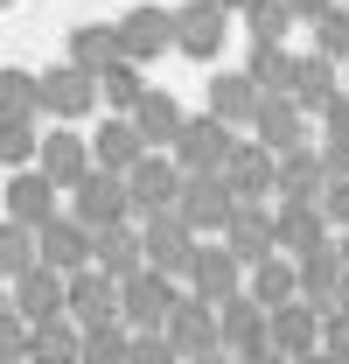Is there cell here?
I'll return each instance as SVG.
<instances>
[{"instance_id": "6da1fadb", "label": "cell", "mask_w": 349, "mask_h": 364, "mask_svg": "<svg viewBox=\"0 0 349 364\" xmlns=\"http://www.w3.org/2000/svg\"><path fill=\"white\" fill-rule=\"evenodd\" d=\"M174 301H182V280H168V273H133V280H119V322H126L133 336H161L174 316Z\"/></svg>"}, {"instance_id": "7a4b0ae2", "label": "cell", "mask_w": 349, "mask_h": 364, "mask_svg": "<svg viewBox=\"0 0 349 364\" xmlns=\"http://www.w3.org/2000/svg\"><path fill=\"white\" fill-rule=\"evenodd\" d=\"M70 218L98 238V231H119L133 225V203H126V176H105V168H91L77 189H70Z\"/></svg>"}, {"instance_id": "3957f363", "label": "cell", "mask_w": 349, "mask_h": 364, "mask_svg": "<svg viewBox=\"0 0 349 364\" xmlns=\"http://www.w3.org/2000/svg\"><path fill=\"white\" fill-rule=\"evenodd\" d=\"M140 245H147V267H154V273L189 280V267H196V231L182 225V210H154V218H140Z\"/></svg>"}, {"instance_id": "277c9868", "label": "cell", "mask_w": 349, "mask_h": 364, "mask_svg": "<svg viewBox=\"0 0 349 364\" xmlns=\"http://www.w3.org/2000/svg\"><path fill=\"white\" fill-rule=\"evenodd\" d=\"M231 154H238V134H231L223 119H210V112L189 119L182 140H174V168H182V176H223Z\"/></svg>"}, {"instance_id": "5b68a950", "label": "cell", "mask_w": 349, "mask_h": 364, "mask_svg": "<svg viewBox=\"0 0 349 364\" xmlns=\"http://www.w3.org/2000/svg\"><path fill=\"white\" fill-rule=\"evenodd\" d=\"M174 196H182V168H174V154H140L126 176V203L133 218H154V210H174Z\"/></svg>"}, {"instance_id": "8992f818", "label": "cell", "mask_w": 349, "mask_h": 364, "mask_svg": "<svg viewBox=\"0 0 349 364\" xmlns=\"http://www.w3.org/2000/svg\"><path fill=\"white\" fill-rule=\"evenodd\" d=\"M35 91H43V112L49 119H84L91 105H98V77L77 70V63H56V70H35Z\"/></svg>"}, {"instance_id": "52a82bcc", "label": "cell", "mask_w": 349, "mask_h": 364, "mask_svg": "<svg viewBox=\"0 0 349 364\" xmlns=\"http://www.w3.org/2000/svg\"><path fill=\"white\" fill-rule=\"evenodd\" d=\"M161 336L174 343V358H182V364L217 358V350H223V343H217V309H210V301H196V294H182V301H174V316H168Z\"/></svg>"}, {"instance_id": "ba28073f", "label": "cell", "mask_w": 349, "mask_h": 364, "mask_svg": "<svg viewBox=\"0 0 349 364\" xmlns=\"http://www.w3.org/2000/svg\"><path fill=\"white\" fill-rule=\"evenodd\" d=\"M7 309L28 322V329H35V322H56V316H70V280L35 267V273H21V280L7 287Z\"/></svg>"}, {"instance_id": "9c48e42d", "label": "cell", "mask_w": 349, "mask_h": 364, "mask_svg": "<svg viewBox=\"0 0 349 364\" xmlns=\"http://www.w3.org/2000/svg\"><path fill=\"white\" fill-rule=\"evenodd\" d=\"M223 252L245 273L265 267V259H279V245H272V210H265V203H238L231 225H223Z\"/></svg>"}, {"instance_id": "30bf717a", "label": "cell", "mask_w": 349, "mask_h": 364, "mask_svg": "<svg viewBox=\"0 0 349 364\" xmlns=\"http://www.w3.org/2000/svg\"><path fill=\"white\" fill-rule=\"evenodd\" d=\"M174 210H182V225L203 238V231H223V225H231L238 196L223 189V176H182V196H174Z\"/></svg>"}, {"instance_id": "8fae6325", "label": "cell", "mask_w": 349, "mask_h": 364, "mask_svg": "<svg viewBox=\"0 0 349 364\" xmlns=\"http://www.w3.org/2000/svg\"><path fill=\"white\" fill-rule=\"evenodd\" d=\"M112 28H119V56L140 63V70L174 49V14H161V7H133V14H119Z\"/></svg>"}, {"instance_id": "7c38bea8", "label": "cell", "mask_w": 349, "mask_h": 364, "mask_svg": "<svg viewBox=\"0 0 349 364\" xmlns=\"http://www.w3.org/2000/svg\"><path fill=\"white\" fill-rule=\"evenodd\" d=\"M252 140H259L265 154H294V147H307V112L287 91H265L259 112H252Z\"/></svg>"}, {"instance_id": "4fadbf2b", "label": "cell", "mask_w": 349, "mask_h": 364, "mask_svg": "<svg viewBox=\"0 0 349 364\" xmlns=\"http://www.w3.org/2000/svg\"><path fill=\"white\" fill-rule=\"evenodd\" d=\"M265 329H272V316H265L252 294H238V301H223L217 309V343H223V358H259V350H272L265 343Z\"/></svg>"}, {"instance_id": "5bb4252c", "label": "cell", "mask_w": 349, "mask_h": 364, "mask_svg": "<svg viewBox=\"0 0 349 364\" xmlns=\"http://www.w3.org/2000/svg\"><path fill=\"white\" fill-rule=\"evenodd\" d=\"M35 252H43V267H49V273H63V280H70V273H84V267H91L98 238H91V231L77 225L70 210H63V218H49V225L35 231Z\"/></svg>"}, {"instance_id": "9a60e30c", "label": "cell", "mask_w": 349, "mask_h": 364, "mask_svg": "<svg viewBox=\"0 0 349 364\" xmlns=\"http://www.w3.org/2000/svg\"><path fill=\"white\" fill-rule=\"evenodd\" d=\"M272 245H279V259H294V267H301L307 252L336 245V231H328L321 210H307V203H279V210H272Z\"/></svg>"}, {"instance_id": "2e32d148", "label": "cell", "mask_w": 349, "mask_h": 364, "mask_svg": "<svg viewBox=\"0 0 349 364\" xmlns=\"http://www.w3.org/2000/svg\"><path fill=\"white\" fill-rule=\"evenodd\" d=\"M63 189L43 176V168H21V176L7 182V225H21V231H43L49 218H63V203H56Z\"/></svg>"}, {"instance_id": "e0dca14e", "label": "cell", "mask_w": 349, "mask_h": 364, "mask_svg": "<svg viewBox=\"0 0 349 364\" xmlns=\"http://www.w3.org/2000/svg\"><path fill=\"white\" fill-rule=\"evenodd\" d=\"M272 182H279V154H265L259 140H238V154L223 161V189H231L238 203H265Z\"/></svg>"}, {"instance_id": "ac0fdd59", "label": "cell", "mask_w": 349, "mask_h": 364, "mask_svg": "<svg viewBox=\"0 0 349 364\" xmlns=\"http://www.w3.org/2000/svg\"><path fill=\"white\" fill-rule=\"evenodd\" d=\"M189 294H196V301H210V309H223V301H238V294H245V267H238L223 245H196Z\"/></svg>"}, {"instance_id": "d6986e66", "label": "cell", "mask_w": 349, "mask_h": 364, "mask_svg": "<svg viewBox=\"0 0 349 364\" xmlns=\"http://www.w3.org/2000/svg\"><path fill=\"white\" fill-rule=\"evenodd\" d=\"M223 36H231V14H223L217 0H189V7L174 14V49H182V56H203V63H210L223 49Z\"/></svg>"}, {"instance_id": "ffe728a7", "label": "cell", "mask_w": 349, "mask_h": 364, "mask_svg": "<svg viewBox=\"0 0 349 364\" xmlns=\"http://www.w3.org/2000/svg\"><path fill=\"white\" fill-rule=\"evenodd\" d=\"M265 343H272L287 364L314 358V350H321V316H314L307 301H287V309H272V329H265Z\"/></svg>"}, {"instance_id": "44dd1931", "label": "cell", "mask_w": 349, "mask_h": 364, "mask_svg": "<svg viewBox=\"0 0 349 364\" xmlns=\"http://www.w3.org/2000/svg\"><path fill=\"white\" fill-rule=\"evenodd\" d=\"M70 322H77V329H105V322H119V280H105L98 267L70 273Z\"/></svg>"}, {"instance_id": "7402d4cb", "label": "cell", "mask_w": 349, "mask_h": 364, "mask_svg": "<svg viewBox=\"0 0 349 364\" xmlns=\"http://www.w3.org/2000/svg\"><path fill=\"white\" fill-rule=\"evenodd\" d=\"M265 91L245 77V70H217L210 77V119H223L231 134H252V112H259Z\"/></svg>"}, {"instance_id": "603a6c76", "label": "cell", "mask_w": 349, "mask_h": 364, "mask_svg": "<svg viewBox=\"0 0 349 364\" xmlns=\"http://www.w3.org/2000/svg\"><path fill=\"white\" fill-rule=\"evenodd\" d=\"M35 168H43L56 189H77V182L91 176V140H84V134H70V127H63V134H43Z\"/></svg>"}, {"instance_id": "cb8c5ba5", "label": "cell", "mask_w": 349, "mask_h": 364, "mask_svg": "<svg viewBox=\"0 0 349 364\" xmlns=\"http://www.w3.org/2000/svg\"><path fill=\"white\" fill-rule=\"evenodd\" d=\"M321 189H328V176H321V154H314V147L279 154V182H272L279 203H307V210H321Z\"/></svg>"}, {"instance_id": "d4e9b609", "label": "cell", "mask_w": 349, "mask_h": 364, "mask_svg": "<svg viewBox=\"0 0 349 364\" xmlns=\"http://www.w3.org/2000/svg\"><path fill=\"white\" fill-rule=\"evenodd\" d=\"M182 127H189V119H182V105H174L168 91H147V98L133 105V134L147 140V154H161V147L174 154V140H182Z\"/></svg>"}, {"instance_id": "484cf974", "label": "cell", "mask_w": 349, "mask_h": 364, "mask_svg": "<svg viewBox=\"0 0 349 364\" xmlns=\"http://www.w3.org/2000/svg\"><path fill=\"white\" fill-rule=\"evenodd\" d=\"M140 154H147V140L133 134V119H119V112L91 134V168H105V176H133Z\"/></svg>"}, {"instance_id": "4316f807", "label": "cell", "mask_w": 349, "mask_h": 364, "mask_svg": "<svg viewBox=\"0 0 349 364\" xmlns=\"http://www.w3.org/2000/svg\"><path fill=\"white\" fill-rule=\"evenodd\" d=\"M91 267L105 273V280H133V273H147V245H140V225L98 231V252H91Z\"/></svg>"}, {"instance_id": "83f0119b", "label": "cell", "mask_w": 349, "mask_h": 364, "mask_svg": "<svg viewBox=\"0 0 349 364\" xmlns=\"http://www.w3.org/2000/svg\"><path fill=\"white\" fill-rule=\"evenodd\" d=\"M294 273H301V301L314 309V316H328V309H336V287H343V252L321 245V252H307Z\"/></svg>"}, {"instance_id": "f1b7e54d", "label": "cell", "mask_w": 349, "mask_h": 364, "mask_svg": "<svg viewBox=\"0 0 349 364\" xmlns=\"http://www.w3.org/2000/svg\"><path fill=\"white\" fill-rule=\"evenodd\" d=\"M336 91H343V70H336L328 56H314V49H307L301 63H294V91H287V98H294L307 119H314V112H321V105H328Z\"/></svg>"}, {"instance_id": "f546056e", "label": "cell", "mask_w": 349, "mask_h": 364, "mask_svg": "<svg viewBox=\"0 0 349 364\" xmlns=\"http://www.w3.org/2000/svg\"><path fill=\"white\" fill-rule=\"evenodd\" d=\"M245 294L259 301L265 316L287 309V301H301V273H294V259H265V267H252V273H245Z\"/></svg>"}, {"instance_id": "4dcf8cb0", "label": "cell", "mask_w": 349, "mask_h": 364, "mask_svg": "<svg viewBox=\"0 0 349 364\" xmlns=\"http://www.w3.org/2000/svg\"><path fill=\"white\" fill-rule=\"evenodd\" d=\"M63 63H77V70H91V77H105V70L119 63V28H112V21L70 28V56H63Z\"/></svg>"}, {"instance_id": "1f68e13d", "label": "cell", "mask_w": 349, "mask_h": 364, "mask_svg": "<svg viewBox=\"0 0 349 364\" xmlns=\"http://www.w3.org/2000/svg\"><path fill=\"white\" fill-rule=\"evenodd\" d=\"M77 350H84V329H77L70 316L28 329V364H77Z\"/></svg>"}, {"instance_id": "d6a6232c", "label": "cell", "mask_w": 349, "mask_h": 364, "mask_svg": "<svg viewBox=\"0 0 349 364\" xmlns=\"http://www.w3.org/2000/svg\"><path fill=\"white\" fill-rule=\"evenodd\" d=\"M294 63H301V56H294L287 43H259L252 63H245V77H252L259 91H294Z\"/></svg>"}, {"instance_id": "836d02e7", "label": "cell", "mask_w": 349, "mask_h": 364, "mask_svg": "<svg viewBox=\"0 0 349 364\" xmlns=\"http://www.w3.org/2000/svg\"><path fill=\"white\" fill-rule=\"evenodd\" d=\"M147 91H154V85L140 77V63H126V56H119V63H112V70L98 77V98H105V105H112L119 119H133V105H140Z\"/></svg>"}, {"instance_id": "e575fe53", "label": "cell", "mask_w": 349, "mask_h": 364, "mask_svg": "<svg viewBox=\"0 0 349 364\" xmlns=\"http://www.w3.org/2000/svg\"><path fill=\"white\" fill-rule=\"evenodd\" d=\"M35 112H43L35 70H0V127H14V119H35Z\"/></svg>"}, {"instance_id": "d590c367", "label": "cell", "mask_w": 349, "mask_h": 364, "mask_svg": "<svg viewBox=\"0 0 349 364\" xmlns=\"http://www.w3.org/2000/svg\"><path fill=\"white\" fill-rule=\"evenodd\" d=\"M43 267V252H35V231H21V225H0V280L14 287L21 273H35Z\"/></svg>"}, {"instance_id": "8d00e7d4", "label": "cell", "mask_w": 349, "mask_h": 364, "mask_svg": "<svg viewBox=\"0 0 349 364\" xmlns=\"http://www.w3.org/2000/svg\"><path fill=\"white\" fill-rule=\"evenodd\" d=\"M126 350H133V329L126 322H105V329H84L77 364H126Z\"/></svg>"}, {"instance_id": "74e56055", "label": "cell", "mask_w": 349, "mask_h": 364, "mask_svg": "<svg viewBox=\"0 0 349 364\" xmlns=\"http://www.w3.org/2000/svg\"><path fill=\"white\" fill-rule=\"evenodd\" d=\"M314 56H328L336 70L349 63V7H328V14L314 21Z\"/></svg>"}, {"instance_id": "f35d334b", "label": "cell", "mask_w": 349, "mask_h": 364, "mask_svg": "<svg viewBox=\"0 0 349 364\" xmlns=\"http://www.w3.org/2000/svg\"><path fill=\"white\" fill-rule=\"evenodd\" d=\"M238 21L252 28V43H279V36L294 28V14H287V0H252V7H245Z\"/></svg>"}, {"instance_id": "ab89813d", "label": "cell", "mask_w": 349, "mask_h": 364, "mask_svg": "<svg viewBox=\"0 0 349 364\" xmlns=\"http://www.w3.org/2000/svg\"><path fill=\"white\" fill-rule=\"evenodd\" d=\"M35 154H43V134H35V119H14V127H0V161H7L14 176H21Z\"/></svg>"}, {"instance_id": "60d3db41", "label": "cell", "mask_w": 349, "mask_h": 364, "mask_svg": "<svg viewBox=\"0 0 349 364\" xmlns=\"http://www.w3.org/2000/svg\"><path fill=\"white\" fill-rule=\"evenodd\" d=\"M0 364H28V322L0 309Z\"/></svg>"}, {"instance_id": "b9f144b4", "label": "cell", "mask_w": 349, "mask_h": 364, "mask_svg": "<svg viewBox=\"0 0 349 364\" xmlns=\"http://www.w3.org/2000/svg\"><path fill=\"white\" fill-rule=\"evenodd\" d=\"M321 358L349 364V316H321Z\"/></svg>"}, {"instance_id": "7bdbcfd3", "label": "cell", "mask_w": 349, "mask_h": 364, "mask_svg": "<svg viewBox=\"0 0 349 364\" xmlns=\"http://www.w3.org/2000/svg\"><path fill=\"white\" fill-rule=\"evenodd\" d=\"M126 364H182V358H174V343H168V336H133Z\"/></svg>"}, {"instance_id": "ee69618b", "label": "cell", "mask_w": 349, "mask_h": 364, "mask_svg": "<svg viewBox=\"0 0 349 364\" xmlns=\"http://www.w3.org/2000/svg\"><path fill=\"white\" fill-rule=\"evenodd\" d=\"M321 218H328V231H349V182L321 189Z\"/></svg>"}, {"instance_id": "f6af8a7d", "label": "cell", "mask_w": 349, "mask_h": 364, "mask_svg": "<svg viewBox=\"0 0 349 364\" xmlns=\"http://www.w3.org/2000/svg\"><path fill=\"white\" fill-rule=\"evenodd\" d=\"M314 119H321V134H336V140H349V91H336V98H328V105H321V112H314Z\"/></svg>"}, {"instance_id": "bcb514c9", "label": "cell", "mask_w": 349, "mask_h": 364, "mask_svg": "<svg viewBox=\"0 0 349 364\" xmlns=\"http://www.w3.org/2000/svg\"><path fill=\"white\" fill-rule=\"evenodd\" d=\"M328 7H336V0H287V14H294V21H307V28H314Z\"/></svg>"}, {"instance_id": "7dc6e473", "label": "cell", "mask_w": 349, "mask_h": 364, "mask_svg": "<svg viewBox=\"0 0 349 364\" xmlns=\"http://www.w3.org/2000/svg\"><path fill=\"white\" fill-rule=\"evenodd\" d=\"M328 316H349V273H343V287H336V309Z\"/></svg>"}, {"instance_id": "c3c4849f", "label": "cell", "mask_w": 349, "mask_h": 364, "mask_svg": "<svg viewBox=\"0 0 349 364\" xmlns=\"http://www.w3.org/2000/svg\"><path fill=\"white\" fill-rule=\"evenodd\" d=\"M336 252H343V273H349V231H336Z\"/></svg>"}, {"instance_id": "681fc988", "label": "cell", "mask_w": 349, "mask_h": 364, "mask_svg": "<svg viewBox=\"0 0 349 364\" xmlns=\"http://www.w3.org/2000/svg\"><path fill=\"white\" fill-rule=\"evenodd\" d=\"M245 364H287V358H279V350H259V358H245Z\"/></svg>"}, {"instance_id": "f907efd6", "label": "cell", "mask_w": 349, "mask_h": 364, "mask_svg": "<svg viewBox=\"0 0 349 364\" xmlns=\"http://www.w3.org/2000/svg\"><path fill=\"white\" fill-rule=\"evenodd\" d=\"M217 7H223V14H245V7H252V0H217Z\"/></svg>"}, {"instance_id": "816d5d0a", "label": "cell", "mask_w": 349, "mask_h": 364, "mask_svg": "<svg viewBox=\"0 0 349 364\" xmlns=\"http://www.w3.org/2000/svg\"><path fill=\"white\" fill-rule=\"evenodd\" d=\"M196 364H238V358H223V350H217V358H196Z\"/></svg>"}, {"instance_id": "f5cc1de1", "label": "cell", "mask_w": 349, "mask_h": 364, "mask_svg": "<svg viewBox=\"0 0 349 364\" xmlns=\"http://www.w3.org/2000/svg\"><path fill=\"white\" fill-rule=\"evenodd\" d=\"M301 364H336V358H321V350H314V358H301Z\"/></svg>"}, {"instance_id": "db71d44e", "label": "cell", "mask_w": 349, "mask_h": 364, "mask_svg": "<svg viewBox=\"0 0 349 364\" xmlns=\"http://www.w3.org/2000/svg\"><path fill=\"white\" fill-rule=\"evenodd\" d=\"M0 309H7V280H0Z\"/></svg>"}, {"instance_id": "11a10c76", "label": "cell", "mask_w": 349, "mask_h": 364, "mask_svg": "<svg viewBox=\"0 0 349 364\" xmlns=\"http://www.w3.org/2000/svg\"><path fill=\"white\" fill-rule=\"evenodd\" d=\"M343 77H349V63H343ZM343 91H349V85H343Z\"/></svg>"}, {"instance_id": "9f6ffc18", "label": "cell", "mask_w": 349, "mask_h": 364, "mask_svg": "<svg viewBox=\"0 0 349 364\" xmlns=\"http://www.w3.org/2000/svg\"><path fill=\"white\" fill-rule=\"evenodd\" d=\"M0 7H14V0H0Z\"/></svg>"}]
</instances>
